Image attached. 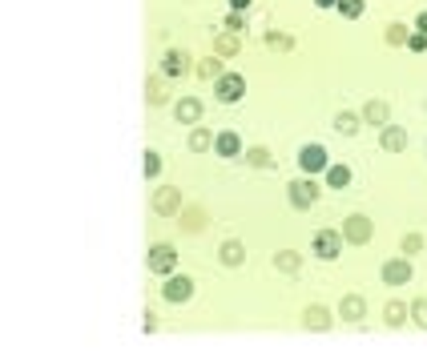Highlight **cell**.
<instances>
[{"instance_id": "6", "label": "cell", "mask_w": 427, "mask_h": 362, "mask_svg": "<svg viewBox=\"0 0 427 362\" xmlns=\"http://www.w3.org/2000/svg\"><path fill=\"white\" fill-rule=\"evenodd\" d=\"M383 282H387V286H407V282H411V262H407V258H391V262L383 266Z\"/></svg>"}, {"instance_id": "17", "label": "cell", "mask_w": 427, "mask_h": 362, "mask_svg": "<svg viewBox=\"0 0 427 362\" xmlns=\"http://www.w3.org/2000/svg\"><path fill=\"white\" fill-rule=\"evenodd\" d=\"M335 129L347 133V137H355V133H359V117H355V113H339V117H335Z\"/></svg>"}, {"instance_id": "34", "label": "cell", "mask_w": 427, "mask_h": 362, "mask_svg": "<svg viewBox=\"0 0 427 362\" xmlns=\"http://www.w3.org/2000/svg\"><path fill=\"white\" fill-rule=\"evenodd\" d=\"M415 28H419V33H427V13H419V16H415Z\"/></svg>"}, {"instance_id": "5", "label": "cell", "mask_w": 427, "mask_h": 362, "mask_svg": "<svg viewBox=\"0 0 427 362\" xmlns=\"http://www.w3.org/2000/svg\"><path fill=\"white\" fill-rule=\"evenodd\" d=\"M145 262H150V270L153 274H174V266H177V250L174 246H153L150 250V258H145Z\"/></svg>"}, {"instance_id": "12", "label": "cell", "mask_w": 427, "mask_h": 362, "mask_svg": "<svg viewBox=\"0 0 427 362\" xmlns=\"http://www.w3.org/2000/svg\"><path fill=\"white\" fill-rule=\"evenodd\" d=\"M174 117H177V121H182V125H194V121H198V117H201V105H198V101H194V97L177 101V105H174Z\"/></svg>"}, {"instance_id": "23", "label": "cell", "mask_w": 427, "mask_h": 362, "mask_svg": "<svg viewBox=\"0 0 427 362\" xmlns=\"http://www.w3.org/2000/svg\"><path fill=\"white\" fill-rule=\"evenodd\" d=\"M403 318H407V306H403V302H391V306H387V322L399 326Z\"/></svg>"}, {"instance_id": "19", "label": "cell", "mask_w": 427, "mask_h": 362, "mask_svg": "<svg viewBox=\"0 0 427 362\" xmlns=\"http://www.w3.org/2000/svg\"><path fill=\"white\" fill-rule=\"evenodd\" d=\"M242 242H226V246H222V262L226 266H242Z\"/></svg>"}, {"instance_id": "31", "label": "cell", "mask_w": 427, "mask_h": 362, "mask_svg": "<svg viewBox=\"0 0 427 362\" xmlns=\"http://www.w3.org/2000/svg\"><path fill=\"white\" fill-rule=\"evenodd\" d=\"M226 28H234V33H238V28H246V21H242V13H230V16H226Z\"/></svg>"}, {"instance_id": "20", "label": "cell", "mask_w": 427, "mask_h": 362, "mask_svg": "<svg viewBox=\"0 0 427 362\" xmlns=\"http://www.w3.org/2000/svg\"><path fill=\"white\" fill-rule=\"evenodd\" d=\"M363 310H367L363 298H347V302H343V318H351V322H355V318H363Z\"/></svg>"}, {"instance_id": "25", "label": "cell", "mask_w": 427, "mask_h": 362, "mask_svg": "<svg viewBox=\"0 0 427 362\" xmlns=\"http://www.w3.org/2000/svg\"><path fill=\"white\" fill-rule=\"evenodd\" d=\"M407 49H411V52H423V49H427V33H411V37H407Z\"/></svg>"}, {"instance_id": "15", "label": "cell", "mask_w": 427, "mask_h": 362, "mask_svg": "<svg viewBox=\"0 0 427 362\" xmlns=\"http://www.w3.org/2000/svg\"><path fill=\"white\" fill-rule=\"evenodd\" d=\"M327 181H331L335 189L351 186V169H347V165H327Z\"/></svg>"}, {"instance_id": "16", "label": "cell", "mask_w": 427, "mask_h": 362, "mask_svg": "<svg viewBox=\"0 0 427 362\" xmlns=\"http://www.w3.org/2000/svg\"><path fill=\"white\" fill-rule=\"evenodd\" d=\"M210 145H214V133H210V129H194V133H189V149H194V153L210 149Z\"/></svg>"}, {"instance_id": "1", "label": "cell", "mask_w": 427, "mask_h": 362, "mask_svg": "<svg viewBox=\"0 0 427 362\" xmlns=\"http://www.w3.org/2000/svg\"><path fill=\"white\" fill-rule=\"evenodd\" d=\"M214 97L222 101V105H238V101L246 97V77H238V73H222L218 81H214Z\"/></svg>"}, {"instance_id": "8", "label": "cell", "mask_w": 427, "mask_h": 362, "mask_svg": "<svg viewBox=\"0 0 427 362\" xmlns=\"http://www.w3.org/2000/svg\"><path fill=\"white\" fill-rule=\"evenodd\" d=\"M162 294H165V302H189V298H194V282H189L186 274H182V278L170 274V282H165Z\"/></svg>"}, {"instance_id": "14", "label": "cell", "mask_w": 427, "mask_h": 362, "mask_svg": "<svg viewBox=\"0 0 427 362\" xmlns=\"http://www.w3.org/2000/svg\"><path fill=\"white\" fill-rule=\"evenodd\" d=\"M363 117L371 121V125H387V105H383V101H367Z\"/></svg>"}, {"instance_id": "22", "label": "cell", "mask_w": 427, "mask_h": 362, "mask_svg": "<svg viewBox=\"0 0 427 362\" xmlns=\"http://www.w3.org/2000/svg\"><path fill=\"white\" fill-rule=\"evenodd\" d=\"M198 73H201V77H210V81H218V77H222V61H218V57H210V61H201Z\"/></svg>"}, {"instance_id": "9", "label": "cell", "mask_w": 427, "mask_h": 362, "mask_svg": "<svg viewBox=\"0 0 427 362\" xmlns=\"http://www.w3.org/2000/svg\"><path fill=\"white\" fill-rule=\"evenodd\" d=\"M214 153H218V157H238L242 153V137L238 133H234V129H226V133H218V137H214Z\"/></svg>"}, {"instance_id": "29", "label": "cell", "mask_w": 427, "mask_h": 362, "mask_svg": "<svg viewBox=\"0 0 427 362\" xmlns=\"http://www.w3.org/2000/svg\"><path fill=\"white\" fill-rule=\"evenodd\" d=\"M162 101H165L162 85H157V81H150V105H162Z\"/></svg>"}, {"instance_id": "11", "label": "cell", "mask_w": 427, "mask_h": 362, "mask_svg": "<svg viewBox=\"0 0 427 362\" xmlns=\"http://www.w3.org/2000/svg\"><path fill=\"white\" fill-rule=\"evenodd\" d=\"M383 149H391V153H403V149H407V129L383 125Z\"/></svg>"}, {"instance_id": "24", "label": "cell", "mask_w": 427, "mask_h": 362, "mask_svg": "<svg viewBox=\"0 0 427 362\" xmlns=\"http://www.w3.org/2000/svg\"><path fill=\"white\" fill-rule=\"evenodd\" d=\"M162 174V157L157 153H145V177H157Z\"/></svg>"}, {"instance_id": "3", "label": "cell", "mask_w": 427, "mask_h": 362, "mask_svg": "<svg viewBox=\"0 0 427 362\" xmlns=\"http://www.w3.org/2000/svg\"><path fill=\"white\" fill-rule=\"evenodd\" d=\"M318 193H323V189H318V181H314V177H306V174H302L299 181H290V205H294V210H311L314 201H318Z\"/></svg>"}, {"instance_id": "33", "label": "cell", "mask_w": 427, "mask_h": 362, "mask_svg": "<svg viewBox=\"0 0 427 362\" xmlns=\"http://www.w3.org/2000/svg\"><path fill=\"white\" fill-rule=\"evenodd\" d=\"M250 162L254 165H266V149H250Z\"/></svg>"}, {"instance_id": "13", "label": "cell", "mask_w": 427, "mask_h": 362, "mask_svg": "<svg viewBox=\"0 0 427 362\" xmlns=\"http://www.w3.org/2000/svg\"><path fill=\"white\" fill-rule=\"evenodd\" d=\"M177 201H182V198H177V189H157V201H153V210H157V213H174V210H177Z\"/></svg>"}, {"instance_id": "35", "label": "cell", "mask_w": 427, "mask_h": 362, "mask_svg": "<svg viewBox=\"0 0 427 362\" xmlns=\"http://www.w3.org/2000/svg\"><path fill=\"white\" fill-rule=\"evenodd\" d=\"M314 4H318V9H335V0H314Z\"/></svg>"}, {"instance_id": "7", "label": "cell", "mask_w": 427, "mask_h": 362, "mask_svg": "<svg viewBox=\"0 0 427 362\" xmlns=\"http://www.w3.org/2000/svg\"><path fill=\"white\" fill-rule=\"evenodd\" d=\"M343 237H347V242H355V246H363L367 237H371V222H367L363 213H351V217L343 222Z\"/></svg>"}, {"instance_id": "18", "label": "cell", "mask_w": 427, "mask_h": 362, "mask_svg": "<svg viewBox=\"0 0 427 362\" xmlns=\"http://www.w3.org/2000/svg\"><path fill=\"white\" fill-rule=\"evenodd\" d=\"M335 9H339L347 21H359V16H363V0H335Z\"/></svg>"}, {"instance_id": "28", "label": "cell", "mask_w": 427, "mask_h": 362, "mask_svg": "<svg viewBox=\"0 0 427 362\" xmlns=\"http://www.w3.org/2000/svg\"><path fill=\"white\" fill-rule=\"evenodd\" d=\"M411 318H415L419 326H427V302H415V306H411Z\"/></svg>"}, {"instance_id": "2", "label": "cell", "mask_w": 427, "mask_h": 362, "mask_svg": "<svg viewBox=\"0 0 427 362\" xmlns=\"http://www.w3.org/2000/svg\"><path fill=\"white\" fill-rule=\"evenodd\" d=\"M311 250H314V258L335 262V258L343 254V234H339V230H318V234H314V242H311Z\"/></svg>"}, {"instance_id": "27", "label": "cell", "mask_w": 427, "mask_h": 362, "mask_svg": "<svg viewBox=\"0 0 427 362\" xmlns=\"http://www.w3.org/2000/svg\"><path fill=\"white\" fill-rule=\"evenodd\" d=\"M387 33H391V37H387L391 45H403V40H407V28H403V25H391Z\"/></svg>"}, {"instance_id": "21", "label": "cell", "mask_w": 427, "mask_h": 362, "mask_svg": "<svg viewBox=\"0 0 427 362\" xmlns=\"http://www.w3.org/2000/svg\"><path fill=\"white\" fill-rule=\"evenodd\" d=\"M306 326H314V330H327V310H318V306H311V310H306Z\"/></svg>"}, {"instance_id": "4", "label": "cell", "mask_w": 427, "mask_h": 362, "mask_svg": "<svg viewBox=\"0 0 427 362\" xmlns=\"http://www.w3.org/2000/svg\"><path fill=\"white\" fill-rule=\"evenodd\" d=\"M327 149H323V145H302L299 149V169L306 177H314V174H323V169H327Z\"/></svg>"}, {"instance_id": "26", "label": "cell", "mask_w": 427, "mask_h": 362, "mask_svg": "<svg viewBox=\"0 0 427 362\" xmlns=\"http://www.w3.org/2000/svg\"><path fill=\"white\" fill-rule=\"evenodd\" d=\"M278 266H282V270H299V254H278Z\"/></svg>"}, {"instance_id": "10", "label": "cell", "mask_w": 427, "mask_h": 362, "mask_svg": "<svg viewBox=\"0 0 427 362\" xmlns=\"http://www.w3.org/2000/svg\"><path fill=\"white\" fill-rule=\"evenodd\" d=\"M162 73L170 77V81H174V77H186L189 73V57H186V52H165V57H162Z\"/></svg>"}, {"instance_id": "30", "label": "cell", "mask_w": 427, "mask_h": 362, "mask_svg": "<svg viewBox=\"0 0 427 362\" xmlns=\"http://www.w3.org/2000/svg\"><path fill=\"white\" fill-rule=\"evenodd\" d=\"M419 246H423V242H419V234L403 237V250H407V254H419Z\"/></svg>"}, {"instance_id": "32", "label": "cell", "mask_w": 427, "mask_h": 362, "mask_svg": "<svg viewBox=\"0 0 427 362\" xmlns=\"http://www.w3.org/2000/svg\"><path fill=\"white\" fill-rule=\"evenodd\" d=\"M250 4H254V0H230V9H234V13H250Z\"/></svg>"}]
</instances>
